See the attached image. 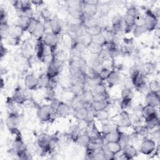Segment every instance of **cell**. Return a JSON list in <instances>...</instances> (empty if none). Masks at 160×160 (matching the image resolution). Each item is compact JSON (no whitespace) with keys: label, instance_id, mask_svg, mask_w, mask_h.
I'll use <instances>...</instances> for the list:
<instances>
[{"label":"cell","instance_id":"9a60e30c","mask_svg":"<svg viewBox=\"0 0 160 160\" xmlns=\"http://www.w3.org/2000/svg\"><path fill=\"white\" fill-rule=\"evenodd\" d=\"M87 62L82 56H72L69 61V67L82 70L85 72L87 68Z\"/></svg>","mask_w":160,"mask_h":160},{"label":"cell","instance_id":"681fc988","mask_svg":"<svg viewBox=\"0 0 160 160\" xmlns=\"http://www.w3.org/2000/svg\"><path fill=\"white\" fill-rule=\"evenodd\" d=\"M44 93V99L45 100L51 102L52 99L56 98L55 90L51 88H46Z\"/></svg>","mask_w":160,"mask_h":160},{"label":"cell","instance_id":"6125c7cd","mask_svg":"<svg viewBox=\"0 0 160 160\" xmlns=\"http://www.w3.org/2000/svg\"><path fill=\"white\" fill-rule=\"evenodd\" d=\"M82 3L90 4V5H94V6H98L99 1L96 0H87V1H82Z\"/></svg>","mask_w":160,"mask_h":160},{"label":"cell","instance_id":"ac0fdd59","mask_svg":"<svg viewBox=\"0 0 160 160\" xmlns=\"http://www.w3.org/2000/svg\"><path fill=\"white\" fill-rule=\"evenodd\" d=\"M112 22V31L117 34L124 29V20L123 17L121 15H116L114 16L111 20Z\"/></svg>","mask_w":160,"mask_h":160},{"label":"cell","instance_id":"94428289","mask_svg":"<svg viewBox=\"0 0 160 160\" xmlns=\"http://www.w3.org/2000/svg\"><path fill=\"white\" fill-rule=\"evenodd\" d=\"M7 49L3 46V44H2V42L1 41V51H0V52H1V58L2 59L7 53Z\"/></svg>","mask_w":160,"mask_h":160},{"label":"cell","instance_id":"7402d4cb","mask_svg":"<svg viewBox=\"0 0 160 160\" xmlns=\"http://www.w3.org/2000/svg\"><path fill=\"white\" fill-rule=\"evenodd\" d=\"M144 125L148 131H152L156 129L159 125V121L158 114H153L144 119Z\"/></svg>","mask_w":160,"mask_h":160},{"label":"cell","instance_id":"8992f818","mask_svg":"<svg viewBox=\"0 0 160 160\" xmlns=\"http://www.w3.org/2000/svg\"><path fill=\"white\" fill-rule=\"evenodd\" d=\"M29 89H23L21 87H17L14 89L12 99L13 101L18 104H23L26 101L29 100L30 97L29 96Z\"/></svg>","mask_w":160,"mask_h":160},{"label":"cell","instance_id":"1f68e13d","mask_svg":"<svg viewBox=\"0 0 160 160\" xmlns=\"http://www.w3.org/2000/svg\"><path fill=\"white\" fill-rule=\"evenodd\" d=\"M87 132L89 134L91 140H103L102 136L101 135V132L99 131L96 124H94V123L91 124L89 131Z\"/></svg>","mask_w":160,"mask_h":160},{"label":"cell","instance_id":"5b68a950","mask_svg":"<svg viewBox=\"0 0 160 160\" xmlns=\"http://www.w3.org/2000/svg\"><path fill=\"white\" fill-rule=\"evenodd\" d=\"M42 40L44 44L50 49L52 54H54L59 41V36L51 32H46L42 38Z\"/></svg>","mask_w":160,"mask_h":160},{"label":"cell","instance_id":"4316f807","mask_svg":"<svg viewBox=\"0 0 160 160\" xmlns=\"http://www.w3.org/2000/svg\"><path fill=\"white\" fill-rule=\"evenodd\" d=\"M106 81L108 84L109 85V86L111 88V87H113V86L118 84L120 82L121 76L117 71L112 69L111 71L110 75L109 76V77L108 78V79Z\"/></svg>","mask_w":160,"mask_h":160},{"label":"cell","instance_id":"680465c9","mask_svg":"<svg viewBox=\"0 0 160 160\" xmlns=\"http://www.w3.org/2000/svg\"><path fill=\"white\" fill-rule=\"evenodd\" d=\"M8 22V14L2 7L0 10V23Z\"/></svg>","mask_w":160,"mask_h":160},{"label":"cell","instance_id":"9c48e42d","mask_svg":"<svg viewBox=\"0 0 160 160\" xmlns=\"http://www.w3.org/2000/svg\"><path fill=\"white\" fill-rule=\"evenodd\" d=\"M129 78L132 81L133 87L138 91H140L143 90V89L146 86V76L142 72V71H140Z\"/></svg>","mask_w":160,"mask_h":160},{"label":"cell","instance_id":"f546056e","mask_svg":"<svg viewBox=\"0 0 160 160\" xmlns=\"http://www.w3.org/2000/svg\"><path fill=\"white\" fill-rule=\"evenodd\" d=\"M70 106L74 111L85 106L83 101L81 99V95H74L70 102Z\"/></svg>","mask_w":160,"mask_h":160},{"label":"cell","instance_id":"f5cc1de1","mask_svg":"<svg viewBox=\"0 0 160 160\" xmlns=\"http://www.w3.org/2000/svg\"><path fill=\"white\" fill-rule=\"evenodd\" d=\"M126 14H128L135 19L140 16L138 9L134 6H131V7L128 8L126 10Z\"/></svg>","mask_w":160,"mask_h":160},{"label":"cell","instance_id":"4fadbf2b","mask_svg":"<svg viewBox=\"0 0 160 160\" xmlns=\"http://www.w3.org/2000/svg\"><path fill=\"white\" fill-rule=\"evenodd\" d=\"M138 150L132 144L128 143L122 148V154L120 159H132L138 156Z\"/></svg>","mask_w":160,"mask_h":160},{"label":"cell","instance_id":"d6986e66","mask_svg":"<svg viewBox=\"0 0 160 160\" xmlns=\"http://www.w3.org/2000/svg\"><path fill=\"white\" fill-rule=\"evenodd\" d=\"M48 24L51 32L58 36H59L61 34L62 31V26L58 18H51L48 21Z\"/></svg>","mask_w":160,"mask_h":160},{"label":"cell","instance_id":"484cf974","mask_svg":"<svg viewBox=\"0 0 160 160\" xmlns=\"http://www.w3.org/2000/svg\"><path fill=\"white\" fill-rule=\"evenodd\" d=\"M82 100L83 101L85 106H90L94 101V95L91 89L85 88L81 94Z\"/></svg>","mask_w":160,"mask_h":160},{"label":"cell","instance_id":"2e32d148","mask_svg":"<svg viewBox=\"0 0 160 160\" xmlns=\"http://www.w3.org/2000/svg\"><path fill=\"white\" fill-rule=\"evenodd\" d=\"M24 84L26 89L30 91H36L39 88L38 77L33 74H28L25 76Z\"/></svg>","mask_w":160,"mask_h":160},{"label":"cell","instance_id":"f6af8a7d","mask_svg":"<svg viewBox=\"0 0 160 160\" xmlns=\"http://www.w3.org/2000/svg\"><path fill=\"white\" fill-rule=\"evenodd\" d=\"M85 29H86V33L88 35H89L90 37L96 35V34H99L102 32V28L99 25L85 28Z\"/></svg>","mask_w":160,"mask_h":160},{"label":"cell","instance_id":"7dc6e473","mask_svg":"<svg viewBox=\"0 0 160 160\" xmlns=\"http://www.w3.org/2000/svg\"><path fill=\"white\" fill-rule=\"evenodd\" d=\"M149 91L159 94L160 91V83L157 80H152L149 82Z\"/></svg>","mask_w":160,"mask_h":160},{"label":"cell","instance_id":"7a4b0ae2","mask_svg":"<svg viewBox=\"0 0 160 160\" xmlns=\"http://www.w3.org/2000/svg\"><path fill=\"white\" fill-rule=\"evenodd\" d=\"M62 61L58 59L52 55V59L49 63L46 73L50 78H58L62 69Z\"/></svg>","mask_w":160,"mask_h":160},{"label":"cell","instance_id":"cb8c5ba5","mask_svg":"<svg viewBox=\"0 0 160 160\" xmlns=\"http://www.w3.org/2000/svg\"><path fill=\"white\" fill-rule=\"evenodd\" d=\"M32 18H31V17L26 16V15L20 14V15H19V16L17 19L16 24H17L21 28H22V29L24 32L27 31V30L31 24Z\"/></svg>","mask_w":160,"mask_h":160},{"label":"cell","instance_id":"4dcf8cb0","mask_svg":"<svg viewBox=\"0 0 160 160\" xmlns=\"http://www.w3.org/2000/svg\"><path fill=\"white\" fill-rule=\"evenodd\" d=\"M91 141V138L87 132L80 133L75 140V142L81 147L86 148Z\"/></svg>","mask_w":160,"mask_h":160},{"label":"cell","instance_id":"91938a15","mask_svg":"<svg viewBox=\"0 0 160 160\" xmlns=\"http://www.w3.org/2000/svg\"><path fill=\"white\" fill-rule=\"evenodd\" d=\"M61 102V101H59V99H58L57 98H54V99H52L51 102H50V106L52 108V109L54 111V112L56 114V110L59 105Z\"/></svg>","mask_w":160,"mask_h":160},{"label":"cell","instance_id":"8fae6325","mask_svg":"<svg viewBox=\"0 0 160 160\" xmlns=\"http://www.w3.org/2000/svg\"><path fill=\"white\" fill-rule=\"evenodd\" d=\"M51 139V136L46 134H42L38 137V141H37L38 146L39 147V149H41L42 152L47 153L52 151L51 149V145H50Z\"/></svg>","mask_w":160,"mask_h":160},{"label":"cell","instance_id":"5bb4252c","mask_svg":"<svg viewBox=\"0 0 160 160\" xmlns=\"http://www.w3.org/2000/svg\"><path fill=\"white\" fill-rule=\"evenodd\" d=\"M118 128H129L132 126L129 114L126 110H122L117 116L116 123Z\"/></svg>","mask_w":160,"mask_h":160},{"label":"cell","instance_id":"b9f144b4","mask_svg":"<svg viewBox=\"0 0 160 160\" xmlns=\"http://www.w3.org/2000/svg\"><path fill=\"white\" fill-rule=\"evenodd\" d=\"M9 28L10 26L8 22L0 23V34L1 41L3 39H6L9 36Z\"/></svg>","mask_w":160,"mask_h":160},{"label":"cell","instance_id":"db71d44e","mask_svg":"<svg viewBox=\"0 0 160 160\" xmlns=\"http://www.w3.org/2000/svg\"><path fill=\"white\" fill-rule=\"evenodd\" d=\"M121 98H132L133 97V92L132 89L124 88L121 92Z\"/></svg>","mask_w":160,"mask_h":160},{"label":"cell","instance_id":"d4e9b609","mask_svg":"<svg viewBox=\"0 0 160 160\" xmlns=\"http://www.w3.org/2000/svg\"><path fill=\"white\" fill-rule=\"evenodd\" d=\"M71 108L70 105L65 103L62 101H61L57 110H56V114L60 117L65 118L69 116L71 112Z\"/></svg>","mask_w":160,"mask_h":160},{"label":"cell","instance_id":"ba28073f","mask_svg":"<svg viewBox=\"0 0 160 160\" xmlns=\"http://www.w3.org/2000/svg\"><path fill=\"white\" fill-rule=\"evenodd\" d=\"M144 19L148 32H151L156 29L158 24V18L154 12L151 10H147L146 11Z\"/></svg>","mask_w":160,"mask_h":160},{"label":"cell","instance_id":"ee69618b","mask_svg":"<svg viewBox=\"0 0 160 160\" xmlns=\"http://www.w3.org/2000/svg\"><path fill=\"white\" fill-rule=\"evenodd\" d=\"M94 95H99V94H108L106 90V86L102 83H101L91 89Z\"/></svg>","mask_w":160,"mask_h":160},{"label":"cell","instance_id":"60d3db41","mask_svg":"<svg viewBox=\"0 0 160 160\" xmlns=\"http://www.w3.org/2000/svg\"><path fill=\"white\" fill-rule=\"evenodd\" d=\"M49 78H50L47 75L46 73L41 74L38 77L39 88H44V89H46L48 87Z\"/></svg>","mask_w":160,"mask_h":160},{"label":"cell","instance_id":"8d00e7d4","mask_svg":"<svg viewBox=\"0 0 160 160\" xmlns=\"http://www.w3.org/2000/svg\"><path fill=\"white\" fill-rule=\"evenodd\" d=\"M107 41L108 40L102 32L96 35L91 36V42L94 44H98L99 46H101L102 47L104 46Z\"/></svg>","mask_w":160,"mask_h":160},{"label":"cell","instance_id":"83f0119b","mask_svg":"<svg viewBox=\"0 0 160 160\" xmlns=\"http://www.w3.org/2000/svg\"><path fill=\"white\" fill-rule=\"evenodd\" d=\"M109 104L108 100H94L91 104V108L94 112H98L106 109Z\"/></svg>","mask_w":160,"mask_h":160},{"label":"cell","instance_id":"f907efd6","mask_svg":"<svg viewBox=\"0 0 160 160\" xmlns=\"http://www.w3.org/2000/svg\"><path fill=\"white\" fill-rule=\"evenodd\" d=\"M81 133V129L78 126H74L71 128L69 132V136L71 137V138L75 141L77 137L79 136V134Z\"/></svg>","mask_w":160,"mask_h":160},{"label":"cell","instance_id":"836d02e7","mask_svg":"<svg viewBox=\"0 0 160 160\" xmlns=\"http://www.w3.org/2000/svg\"><path fill=\"white\" fill-rule=\"evenodd\" d=\"M149 131L146 127L145 125H141V124H137L134 127V134L136 136L139 138H142L143 139L147 138V136L148 134Z\"/></svg>","mask_w":160,"mask_h":160},{"label":"cell","instance_id":"603a6c76","mask_svg":"<svg viewBox=\"0 0 160 160\" xmlns=\"http://www.w3.org/2000/svg\"><path fill=\"white\" fill-rule=\"evenodd\" d=\"M145 101L146 104L156 108L159 105L160 102L159 94L149 91L146 95Z\"/></svg>","mask_w":160,"mask_h":160},{"label":"cell","instance_id":"7bdbcfd3","mask_svg":"<svg viewBox=\"0 0 160 160\" xmlns=\"http://www.w3.org/2000/svg\"><path fill=\"white\" fill-rule=\"evenodd\" d=\"M148 32L146 24L135 26L132 29V33L135 38H139L145 32Z\"/></svg>","mask_w":160,"mask_h":160},{"label":"cell","instance_id":"3957f363","mask_svg":"<svg viewBox=\"0 0 160 160\" xmlns=\"http://www.w3.org/2000/svg\"><path fill=\"white\" fill-rule=\"evenodd\" d=\"M35 51L38 59L41 61H45L49 56H52L50 49L44 44L42 38L37 39Z\"/></svg>","mask_w":160,"mask_h":160},{"label":"cell","instance_id":"6f0895ef","mask_svg":"<svg viewBox=\"0 0 160 160\" xmlns=\"http://www.w3.org/2000/svg\"><path fill=\"white\" fill-rule=\"evenodd\" d=\"M58 80L57 79V78H49L48 85L46 88H51L55 90V89L58 86Z\"/></svg>","mask_w":160,"mask_h":160},{"label":"cell","instance_id":"f1b7e54d","mask_svg":"<svg viewBox=\"0 0 160 160\" xmlns=\"http://www.w3.org/2000/svg\"><path fill=\"white\" fill-rule=\"evenodd\" d=\"M82 25L85 28L100 25L98 19L95 16H89L84 15L82 18Z\"/></svg>","mask_w":160,"mask_h":160},{"label":"cell","instance_id":"bcb514c9","mask_svg":"<svg viewBox=\"0 0 160 160\" xmlns=\"http://www.w3.org/2000/svg\"><path fill=\"white\" fill-rule=\"evenodd\" d=\"M117 129H119L118 126L116 123H112V122H103L102 125V131L103 133H107L109 132L114 131Z\"/></svg>","mask_w":160,"mask_h":160},{"label":"cell","instance_id":"7c38bea8","mask_svg":"<svg viewBox=\"0 0 160 160\" xmlns=\"http://www.w3.org/2000/svg\"><path fill=\"white\" fill-rule=\"evenodd\" d=\"M68 33L72 38L81 37L86 34V29L82 24H70L68 25Z\"/></svg>","mask_w":160,"mask_h":160},{"label":"cell","instance_id":"f35d334b","mask_svg":"<svg viewBox=\"0 0 160 160\" xmlns=\"http://www.w3.org/2000/svg\"><path fill=\"white\" fill-rule=\"evenodd\" d=\"M86 49L90 52L91 54L99 55L104 49V47L90 41V42L86 46Z\"/></svg>","mask_w":160,"mask_h":160},{"label":"cell","instance_id":"44dd1931","mask_svg":"<svg viewBox=\"0 0 160 160\" xmlns=\"http://www.w3.org/2000/svg\"><path fill=\"white\" fill-rule=\"evenodd\" d=\"M122 133V132H121L119 129L105 133L102 136L103 141H104L105 142H119L120 141Z\"/></svg>","mask_w":160,"mask_h":160},{"label":"cell","instance_id":"ab89813d","mask_svg":"<svg viewBox=\"0 0 160 160\" xmlns=\"http://www.w3.org/2000/svg\"><path fill=\"white\" fill-rule=\"evenodd\" d=\"M94 117L96 118L99 121L104 122H106L109 117V114L108 110L106 109L94 112Z\"/></svg>","mask_w":160,"mask_h":160},{"label":"cell","instance_id":"52a82bcc","mask_svg":"<svg viewBox=\"0 0 160 160\" xmlns=\"http://www.w3.org/2000/svg\"><path fill=\"white\" fill-rule=\"evenodd\" d=\"M156 149V144L154 139L146 138L142 139L140 146H139V152L146 156L151 155L153 153Z\"/></svg>","mask_w":160,"mask_h":160},{"label":"cell","instance_id":"e0dca14e","mask_svg":"<svg viewBox=\"0 0 160 160\" xmlns=\"http://www.w3.org/2000/svg\"><path fill=\"white\" fill-rule=\"evenodd\" d=\"M91 109H92L91 105L85 106L81 108H79L74 111V117L79 121H87L89 118Z\"/></svg>","mask_w":160,"mask_h":160},{"label":"cell","instance_id":"816d5d0a","mask_svg":"<svg viewBox=\"0 0 160 160\" xmlns=\"http://www.w3.org/2000/svg\"><path fill=\"white\" fill-rule=\"evenodd\" d=\"M132 98H122L119 106L121 110H126L129 108L132 104Z\"/></svg>","mask_w":160,"mask_h":160},{"label":"cell","instance_id":"11a10c76","mask_svg":"<svg viewBox=\"0 0 160 160\" xmlns=\"http://www.w3.org/2000/svg\"><path fill=\"white\" fill-rule=\"evenodd\" d=\"M6 40H7L8 43L11 46H18L20 43L21 38L9 36Z\"/></svg>","mask_w":160,"mask_h":160},{"label":"cell","instance_id":"ffe728a7","mask_svg":"<svg viewBox=\"0 0 160 160\" xmlns=\"http://www.w3.org/2000/svg\"><path fill=\"white\" fill-rule=\"evenodd\" d=\"M102 148L106 151L116 156L122 151V146L119 142H106L105 144H103Z\"/></svg>","mask_w":160,"mask_h":160},{"label":"cell","instance_id":"9f6ffc18","mask_svg":"<svg viewBox=\"0 0 160 160\" xmlns=\"http://www.w3.org/2000/svg\"><path fill=\"white\" fill-rule=\"evenodd\" d=\"M86 148V150H85L84 158L86 159H94L96 151H94L88 148Z\"/></svg>","mask_w":160,"mask_h":160},{"label":"cell","instance_id":"be15d7a7","mask_svg":"<svg viewBox=\"0 0 160 160\" xmlns=\"http://www.w3.org/2000/svg\"><path fill=\"white\" fill-rule=\"evenodd\" d=\"M31 2L32 4L36 6H40L42 5L44 2L42 1H39V0H35V1H31Z\"/></svg>","mask_w":160,"mask_h":160},{"label":"cell","instance_id":"d6a6232c","mask_svg":"<svg viewBox=\"0 0 160 160\" xmlns=\"http://www.w3.org/2000/svg\"><path fill=\"white\" fill-rule=\"evenodd\" d=\"M82 10L84 15L89 16H95L98 12V6L82 3Z\"/></svg>","mask_w":160,"mask_h":160},{"label":"cell","instance_id":"c3c4849f","mask_svg":"<svg viewBox=\"0 0 160 160\" xmlns=\"http://www.w3.org/2000/svg\"><path fill=\"white\" fill-rule=\"evenodd\" d=\"M112 70V69H109V68L102 67L98 72V76L100 78V79L102 81H106L108 79V78L109 77V76L110 75Z\"/></svg>","mask_w":160,"mask_h":160},{"label":"cell","instance_id":"e575fe53","mask_svg":"<svg viewBox=\"0 0 160 160\" xmlns=\"http://www.w3.org/2000/svg\"><path fill=\"white\" fill-rule=\"evenodd\" d=\"M141 116L143 117V118L146 119L153 114H156L158 113L155 107L146 104L144 107L141 108Z\"/></svg>","mask_w":160,"mask_h":160},{"label":"cell","instance_id":"6da1fadb","mask_svg":"<svg viewBox=\"0 0 160 160\" xmlns=\"http://www.w3.org/2000/svg\"><path fill=\"white\" fill-rule=\"evenodd\" d=\"M27 32L34 36L36 39H40L42 38L46 33V26L40 20L33 17Z\"/></svg>","mask_w":160,"mask_h":160},{"label":"cell","instance_id":"d590c367","mask_svg":"<svg viewBox=\"0 0 160 160\" xmlns=\"http://www.w3.org/2000/svg\"><path fill=\"white\" fill-rule=\"evenodd\" d=\"M141 69L145 76L152 75L156 71V66L152 62H146L142 65Z\"/></svg>","mask_w":160,"mask_h":160},{"label":"cell","instance_id":"30bf717a","mask_svg":"<svg viewBox=\"0 0 160 160\" xmlns=\"http://www.w3.org/2000/svg\"><path fill=\"white\" fill-rule=\"evenodd\" d=\"M19 122L20 119L19 114L16 112H12L9 113L6 120V124L9 131L12 133L18 129V128Z\"/></svg>","mask_w":160,"mask_h":160},{"label":"cell","instance_id":"74e56055","mask_svg":"<svg viewBox=\"0 0 160 160\" xmlns=\"http://www.w3.org/2000/svg\"><path fill=\"white\" fill-rule=\"evenodd\" d=\"M24 32V31L22 29V28H21L17 24H12V25L10 26L9 36H11L21 38V36L22 35Z\"/></svg>","mask_w":160,"mask_h":160},{"label":"cell","instance_id":"277c9868","mask_svg":"<svg viewBox=\"0 0 160 160\" xmlns=\"http://www.w3.org/2000/svg\"><path fill=\"white\" fill-rule=\"evenodd\" d=\"M55 114H56L52 109L50 104L42 105L40 106L37 111V116L39 119L44 122L50 121Z\"/></svg>","mask_w":160,"mask_h":160}]
</instances>
